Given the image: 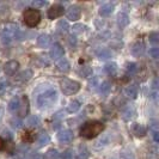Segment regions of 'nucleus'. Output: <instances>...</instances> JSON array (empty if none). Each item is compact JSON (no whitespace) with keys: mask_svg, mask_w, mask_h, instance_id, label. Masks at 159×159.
Wrapping results in <instances>:
<instances>
[{"mask_svg":"<svg viewBox=\"0 0 159 159\" xmlns=\"http://www.w3.org/2000/svg\"><path fill=\"white\" fill-rule=\"evenodd\" d=\"M57 102V92L54 89H48L36 98V107L40 109H48L52 108Z\"/></svg>","mask_w":159,"mask_h":159,"instance_id":"obj_1","label":"nucleus"},{"mask_svg":"<svg viewBox=\"0 0 159 159\" xmlns=\"http://www.w3.org/2000/svg\"><path fill=\"white\" fill-rule=\"evenodd\" d=\"M104 126L99 121H90L84 123V126L80 128V135L85 139H93L98 136L104 130Z\"/></svg>","mask_w":159,"mask_h":159,"instance_id":"obj_2","label":"nucleus"},{"mask_svg":"<svg viewBox=\"0 0 159 159\" xmlns=\"http://www.w3.org/2000/svg\"><path fill=\"white\" fill-rule=\"evenodd\" d=\"M23 19L24 23L26 24L29 28H35L40 24L42 16H41V12L36 8H28L25 10L23 13Z\"/></svg>","mask_w":159,"mask_h":159,"instance_id":"obj_3","label":"nucleus"},{"mask_svg":"<svg viewBox=\"0 0 159 159\" xmlns=\"http://www.w3.org/2000/svg\"><path fill=\"white\" fill-rule=\"evenodd\" d=\"M60 88H61L62 92L66 96H72L79 92L80 88H81V84H80L79 81H77V80L64 78L60 81Z\"/></svg>","mask_w":159,"mask_h":159,"instance_id":"obj_4","label":"nucleus"},{"mask_svg":"<svg viewBox=\"0 0 159 159\" xmlns=\"http://www.w3.org/2000/svg\"><path fill=\"white\" fill-rule=\"evenodd\" d=\"M65 13V7L62 5H60V4H54V5H52L49 10H48V18L50 19V20H54L56 18H59V17H61L62 15Z\"/></svg>","mask_w":159,"mask_h":159,"instance_id":"obj_5","label":"nucleus"},{"mask_svg":"<svg viewBox=\"0 0 159 159\" xmlns=\"http://www.w3.org/2000/svg\"><path fill=\"white\" fill-rule=\"evenodd\" d=\"M66 17H67L68 20H72V22L79 20L80 17H81V8L78 5H72L71 7L67 10Z\"/></svg>","mask_w":159,"mask_h":159,"instance_id":"obj_6","label":"nucleus"},{"mask_svg":"<svg viewBox=\"0 0 159 159\" xmlns=\"http://www.w3.org/2000/svg\"><path fill=\"white\" fill-rule=\"evenodd\" d=\"M18 70H19V62L16 60H10L4 65V73L8 77L15 75Z\"/></svg>","mask_w":159,"mask_h":159,"instance_id":"obj_7","label":"nucleus"},{"mask_svg":"<svg viewBox=\"0 0 159 159\" xmlns=\"http://www.w3.org/2000/svg\"><path fill=\"white\" fill-rule=\"evenodd\" d=\"M65 55V49L60 43H55L50 49V57L53 60H60Z\"/></svg>","mask_w":159,"mask_h":159,"instance_id":"obj_8","label":"nucleus"},{"mask_svg":"<svg viewBox=\"0 0 159 159\" xmlns=\"http://www.w3.org/2000/svg\"><path fill=\"white\" fill-rule=\"evenodd\" d=\"M73 139V132L71 129H62L57 133V140L62 143H68Z\"/></svg>","mask_w":159,"mask_h":159,"instance_id":"obj_9","label":"nucleus"},{"mask_svg":"<svg viewBox=\"0 0 159 159\" xmlns=\"http://www.w3.org/2000/svg\"><path fill=\"white\" fill-rule=\"evenodd\" d=\"M29 99H28V97L26 96H23L22 98H20V105H19V109H18V116H20V117H24V116H26L28 115V112H29Z\"/></svg>","mask_w":159,"mask_h":159,"instance_id":"obj_10","label":"nucleus"},{"mask_svg":"<svg viewBox=\"0 0 159 159\" xmlns=\"http://www.w3.org/2000/svg\"><path fill=\"white\" fill-rule=\"evenodd\" d=\"M50 42H52V39L47 34H41L36 39V44L39 48H48L50 46Z\"/></svg>","mask_w":159,"mask_h":159,"instance_id":"obj_11","label":"nucleus"},{"mask_svg":"<svg viewBox=\"0 0 159 159\" xmlns=\"http://www.w3.org/2000/svg\"><path fill=\"white\" fill-rule=\"evenodd\" d=\"M145 53V44L143 42H135L130 48V54L134 57H139Z\"/></svg>","mask_w":159,"mask_h":159,"instance_id":"obj_12","label":"nucleus"},{"mask_svg":"<svg viewBox=\"0 0 159 159\" xmlns=\"http://www.w3.org/2000/svg\"><path fill=\"white\" fill-rule=\"evenodd\" d=\"M132 133L136 138H143L146 135V128L140 123H133L132 125Z\"/></svg>","mask_w":159,"mask_h":159,"instance_id":"obj_13","label":"nucleus"},{"mask_svg":"<svg viewBox=\"0 0 159 159\" xmlns=\"http://www.w3.org/2000/svg\"><path fill=\"white\" fill-rule=\"evenodd\" d=\"M112 11H114V5H112L111 2H107V4H104L102 5L99 10H98V13H99V16L101 17H109L110 15L112 13Z\"/></svg>","mask_w":159,"mask_h":159,"instance_id":"obj_14","label":"nucleus"},{"mask_svg":"<svg viewBox=\"0 0 159 159\" xmlns=\"http://www.w3.org/2000/svg\"><path fill=\"white\" fill-rule=\"evenodd\" d=\"M34 77V72L32 70L28 68V70H24L23 72H20L17 77V81H20V83H28L29 80Z\"/></svg>","mask_w":159,"mask_h":159,"instance_id":"obj_15","label":"nucleus"},{"mask_svg":"<svg viewBox=\"0 0 159 159\" xmlns=\"http://www.w3.org/2000/svg\"><path fill=\"white\" fill-rule=\"evenodd\" d=\"M56 68L57 71L62 72V73H67L71 70V62L67 59H61L57 64H56Z\"/></svg>","mask_w":159,"mask_h":159,"instance_id":"obj_16","label":"nucleus"},{"mask_svg":"<svg viewBox=\"0 0 159 159\" xmlns=\"http://www.w3.org/2000/svg\"><path fill=\"white\" fill-rule=\"evenodd\" d=\"M97 57H98L99 60H102V61L109 60V59H111L112 57L111 50L108 49V48H102V49H99V50L97 52Z\"/></svg>","mask_w":159,"mask_h":159,"instance_id":"obj_17","label":"nucleus"},{"mask_svg":"<svg viewBox=\"0 0 159 159\" xmlns=\"http://www.w3.org/2000/svg\"><path fill=\"white\" fill-rule=\"evenodd\" d=\"M116 22H117L120 28H125L129 24V17L125 12H120L119 15L116 16Z\"/></svg>","mask_w":159,"mask_h":159,"instance_id":"obj_18","label":"nucleus"},{"mask_svg":"<svg viewBox=\"0 0 159 159\" xmlns=\"http://www.w3.org/2000/svg\"><path fill=\"white\" fill-rule=\"evenodd\" d=\"M138 93H139V90H138L136 85H129L125 90V95L127 96L128 98H130V99H135L138 97Z\"/></svg>","mask_w":159,"mask_h":159,"instance_id":"obj_19","label":"nucleus"},{"mask_svg":"<svg viewBox=\"0 0 159 159\" xmlns=\"http://www.w3.org/2000/svg\"><path fill=\"white\" fill-rule=\"evenodd\" d=\"M80 102L79 101H71L70 103H68V105H67V108H66V110H67V112H70V114H75L77 111H79L80 109Z\"/></svg>","mask_w":159,"mask_h":159,"instance_id":"obj_20","label":"nucleus"},{"mask_svg":"<svg viewBox=\"0 0 159 159\" xmlns=\"http://www.w3.org/2000/svg\"><path fill=\"white\" fill-rule=\"evenodd\" d=\"M110 91H111V84L109 83V81H103L102 84H101V86H99V93L103 96V97H107V96L110 93Z\"/></svg>","mask_w":159,"mask_h":159,"instance_id":"obj_21","label":"nucleus"},{"mask_svg":"<svg viewBox=\"0 0 159 159\" xmlns=\"http://www.w3.org/2000/svg\"><path fill=\"white\" fill-rule=\"evenodd\" d=\"M25 123H26V126H28V127H39V126L41 125L40 116H37V115H32V116H29Z\"/></svg>","mask_w":159,"mask_h":159,"instance_id":"obj_22","label":"nucleus"},{"mask_svg":"<svg viewBox=\"0 0 159 159\" xmlns=\"http://www.w3.org/2000/svg\"><path fill=\"white\" fill-rule=\"evenodd\" d=\"M135 114H136V111L134 108L128 107V108H126V109L123 110V112H122V119L125 120V121H129V120H132L135 116Z\"/></svg>","mask_w":159,"mask_h":159,"instance_id":"obj_23","label":"nucleus"},{"mask_svg":"<svg viewBox=\"0 0 159 159\" xmlns=\"http://www.w3.org/2000/svg\"><path fill=\"white\" fill-rule=\"evenodd\" d=\"M19 105H20V98H18V97H13V98L8 102V110H10V111H12V112L18 111Z\"/></svg>","mask_w":159,"mask_h":159,"instance_id":"obj_24","label":"nucleus"},{"mask_svg":"<svg viewBox=\"0 0 159 159\" xmlns=\"http://www.w3.org/2000/svg\"><path fill=\"white\" fill-rule=\"evenodd\" d=\"M103 72L105 74H109V75H112L117 72V64L116 62H109L104 66Z\"/></svg>","mask_w":159,"mask_h":159,"instance_id":"obj_25","label":"nucleus"},{"mask_svg":"<svg viewBox=\"0 0 159 159\" xmlns=\"http://www.w3.org/2000/svg\"><path fill=\"white\" fill-rule=\"evenodd\" d=\"M89 158V150L86 146H80L78 152L75 154V159H88Z\"/></svg>","mask_w":159,"mask_h":159,"instance_id":"obj_26","label":"nucleus"},{"mask_svg":"<svg viewBox=\"0 0 159 159\" xmlns=\"http://www.w3.org/2000/svg\"><path fill=\"white\" fill-rule=\"evenodd\" d=\"M49 143H50V136L48 135V134H46V133H42V134L39 136L37 146H39V147H44V146H47Z\"/></svg>","mask_w":159,"mask_h":159,"instance_id":"obj_27","label":"nucleus"},{"mask_svg":"<svg viewBox=\"0 0 159 159\" xmlns=\"http://www.w3.org/2000/svg\"><path fill=\"white\" fill-rule=\"evenodd\" d=\"M92 73H93V71H92V68H91L90 66H83L79 70V74L83 78H89V77H91Z\"/></svg>","mask_w":159,"mask_h":159,"instance_id":"obj_28","label":"nucleus"},{"mask_svg":"<svg viewBox=\"0 0 159 159\" xmlns=\"http://www.w3.org/2000/svg\"><path fill=\"white\" fill-rule=\"evenodd\" d=\"M126 71H127V73L130 74V75L135 74L136 72H138V64H135V62H128V64L126 65Z\"/></svg>","mask_w":159,"mask_h":159,"instance_id":"obj_29","label":"nucleus"},{"mask_svg":"<svg viewBox=\"0 0 159 159\" xmlns=\"http://www.w3.org/2000/svg\"><path fill=\"white\" fill-rule=\"evenodd\" d=\"M148 40L152 44H159V31H152L150 35H148Z\"/></svg>","mask_w":159,"mask_h":159,"instance_id":"obj_30","label":"nucleus"},{"mask_svg":"<svg viewBox=\"0 0 159 159\" xmlns=\"http://www.w3.org/2000/svg\"><path fill=\"white\" fill-rule=\"evenodd\" d=\"M57 29L61 32H66V31H68L70 25H68V23H67L65 19H61V20L57 22Z\"/></svg>","mask_w":159,"mask_h":159,"instance_id":"obj_31","label":"nucleus"},{"mask_svg":"<svg viewBox=\"0 0 159 159\" xmlns=\"http://www.w3.org/2000/svg\"><path fill=\"white\" fill-rule=\"evenodd\" d=\"M34 140H35V134L32 132H25L23 134L24 143H32Z\"/></svg>","mask_w":159,"mask_h":159,"instance_id":"obj_32","label":"nucleus"},{"mask_svg":"<svg viewBox=\"0 0 159 159\" xmlns=\"http://www.w3.org/2000/svg\"><path fill=\"white\" fill-rule=\"evenodd\" d=\"M72 29H73L74 34H83V32L86 30V26L84 24H74Z\"/></svg>","mask_w":159,"mask_h":159,"instance_id":"obj_33","label":"nucleus"},{"mask_svg":"<svg viewBox=\"0 0 159 159\" xmlns=\"http://www.w3.org/2000/svg\"><path fill=\"white\" fill-rule=\"evenodd\" d=\"M10 123H11V126L13 128H16V129H20V128L23 127V122L20 121V120H18V117H15V119H12L10 121Z\"/></svg>","mask_w":159,"mask_h":159,"instance_id":"obj_34","label":"nucleus"},{"mask_svg":"<svg viewBox=\"0 0 159 159\" xmlns=\"http://www.w3.org/2000/svg\"><path fill=\"white\" fill-rule=\"evenodd\" d=\"M13 37H11V36H8L6 34H1V39H0V42L2 43V44H5V46H7L11 43V41H12Z\"/></svg>","mask_w":159,"mask_h":159,"instance_id":"obj_35","label":"nucleus"},{"mask_svg":"<svg viewBox=\"0 0 159 159\" xmlns=\"http://www.w3.org/2000/svg\"><path fill=\"white\" fill-rule=\"evenodd\" d=\"M150 56L152 59H159V47H153L150 49Z\"/></svg>","mask_w":159,"mask_h":159,"instance_id":"obj_36","label":"nucleus"},{"mask_svg":"<svg viewBox=\"0 0 159 159\" xmlns=\"http://www.w3.org/2000/svg\"><path fill=\"white\" fill-rule=\"evenodd\" d=\"M72 158H73V153L70 150L60 153V159H72Z\"/></svg>","mask_w":159,"mask_h":159,"instance_id":"obj_37","label":"nucleus"},{"mask_svg":"<svg viewBox=\"0 0 159 159\" xmlns=\"http://www.w3.org/2000/svg\"><path fill=\"white\" fill-rule=\"evenodd\" d=\"M95 26L97 29H104V26H105V22H104L103 19H96L95 20Z\"/></svg>","mask_w":159,"mask_h":159,"instance_id":"obj_38","label":"nucleus"},{"mask_svg":"<svg viewBox=\"0 0 159 159\" xmlns=\"http://www.w3.org/2000/svg\"><path fill=\"white\" fill-rule=\"evenodd\" d=\"M32 6L36 8V10H39V7H42V6H44L46 5V1H40V0H34V1H31Z\"/></svg>","mask_w":159,"mask_h":159,"instance_id":"obj_39","label":"nucleus"},{"mask_svg":"<svg viewBox=\"0 0 159 159\" xmlns=\"http://www.w3.org/2000/svg\"><path fill=\"white\" fill-rule=\"evenodd\" d=\"M151 86H152V89H153V90H158V89H159V77H156L154 79L152 80Z\"/></svg>","mask_w":159,"mask_h":159,"instance_id":"obj_40","label":"nucleus"},{"mask_svg":"<svg viewBox=\"0 0 159 159\" xmlns=\"http://www.w3.org/2000/svg\"><path fill=\"white\" fill-rule=\"evenodd\" d=\"M97 147H102V146H105V145H108V138H102L101 140H98L97 141Z\"/></svg>","mask_w":159,"mask_h":159,"instance_id":"obj_41","label":"nucleus"},{"mask_svg":"<svg viewBox=\"0 0 159 159\" xmlns=\"http://www.w3.org/2000/svg\"><path fill=\"white\" fill-rule=\"evenodd\" d=\"M122 158L123 159H134V154L130 152H123L122 153Z\"/></svg>","mask_w":159,"mask_h":159,"instance_id":"obj_42","label":"nucleus"},{"mask_svg":"<svg viewBox=\"0 0 159 159\" xmlns=\"http://www.w3.org/2000/svg\"><path fill=\"white\" fill-rule=\"evenodd\" d=\"M89 85H90L91 88H96V86H98V78H92V79L89 81Z\"/></svg>","mask_w":159,"mask_h":159,"instance_id":"obj_43","label":"nucleus"},{"mask_svg":"<svg viewBox=\"0 0 159 159\" xmlns=\"http://www.w3.org/2000/svg\"><path fill=\"white\" fill-rule=\"evenodd\" d=\"M152 138H153V140L156 141V143H159V132H152Z\"/></svg>","mask_w":159,"mask_h":159,"instance_id":"obj_44","label":"nucleus"},{"mask_svg":"<svg viewBox=\"0 0 159 159\" xmlns=\"http://www.w3.org/2000/svg\"><path fill=\"white\" fill-rule=\"evenodd\" d=\"M70 42H71L72 44H75L77 43V37L74 39V36H70Z\"/></svg>","mask_w":159,"mask_h":159,"instance_id":"obj_45","label":"nucleus"},{"mask_svg":"<svg viewBox=\"0 0 159 159\" xmlns=\"http://www.w3.org/2000/svg\"><path fill=\"white\" fill-rule=\"evenodd\" d=\"M2 117H4V108L0 107V121L2 120Z\"/></svg>","mask_w":159,"mask_h":159,"instance_id":"obj_46","label":"nucleus"},{"mask_svg":"<svg viewBox=\"0 0 159 159\" xmlns=\"http://www.w3.org/2000/svg\"><path fill=\"white\" fill-rule=\"evenodd\" d=\"M4 145H5V143H4V140H2V138L0 136V151L4 148Z\"/></svg>","mask_w":159,"mask_h":159,"instance_id":"obj_47","label":"nucleus"}]
</instances>
